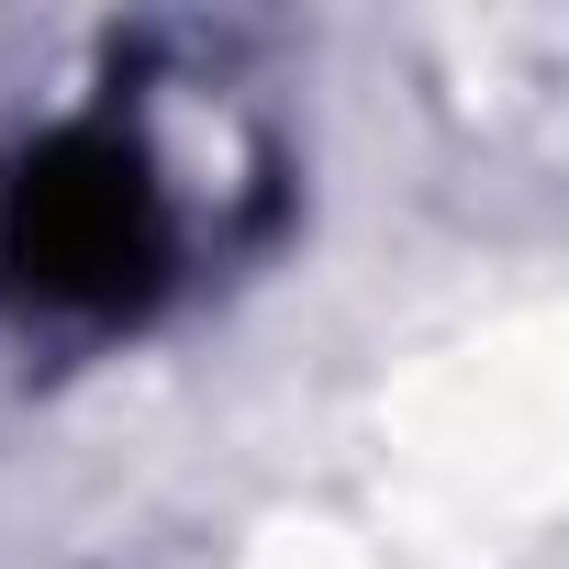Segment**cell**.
Wrapping results in <instances>:
<instances>
[{"label":"cell","instance_id":"6da1fadb","mask_svg":"<svg viewBox=\"0 0 569 569\" xmlns=\"http://www.w3.org/2000/svg\"><path fill=\"white\" fill-rule=\"evenodd\" d=\"M179 257L168 179L123 123H68L23 146V168L0 179V291L34 313L112 325L134 313Z\"/></svg>","mask_w":569,"mask_h":569}]
</instances>
